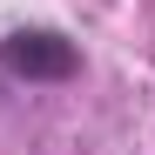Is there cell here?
Listing matches in <instances>:
<instances>
[{"mask_svg":"<svg viewBox=\"0 0 155 155\" xmlns=\"http://www.w3.org/2000/svg\"><path fill=\"white\" fill-rule=\"evenodd\" d=\"M0 68L20 81H74L81 74V47L54 27H14L0 41Z\"/></svg>","mask_w":155,"mask_h":155,"instance_id":"6da1fadb","label":"cell"}]
</instances>
